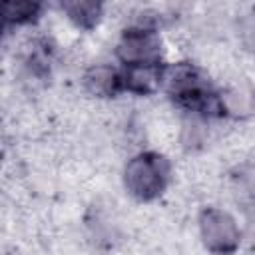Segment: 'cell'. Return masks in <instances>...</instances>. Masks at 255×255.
<instances>
[{"label":"cell","mask_w":255,"mask_h":255,"mask_svg":"<svg viewBox=\"0 0 255 255\" xmlns=\"http://www.w3.org/2000/svg\"><path fill=\"white\" fill-rule=\"evenodd\" d=\"M165 64L157 66H133V68H124V90L137 94V96H149L159 90V86L165 80Z\"/></svg>","instance_id":"5"},{"label":"cell","mask_w":255,"mask_h":255,"mask_svg":"<svg viewBox=\"0 0 255 255\" xmlns=\"http://www.w3.org/2000/svg\"><path fill=\"white\" fill-rule=\"evenodd\" d=\"M84 88L96 98H116L124 92V76L112 66L98 64L84 74Z\"/></svg>","instance_id":"6"},{"label":"cell","mask_w":255,"mask_h":255,"mask_svg":"<svg viewBox=\"0 0 255 255\" xmlns=\"http://www.w3.org/2000/svg\"><path fill=\"white\" fill-rule=\"evenodd\" d=\"M165 92L169 100L183 112L201 118L227 116L223 94L213 90L207 76L189 62H177L165 70Z\"/></svg>","instance_id":"1"},{"label":"cell","mask_w":255,"mask_h":255,"mask_svg":"<svg viewBox=\"0 0 255 255\" xmlns=\"http://www.w3.org/2000/svg\"><path fill=\"white\" fill-rule=\"evenodd\" d=\"M50 62H52V48L48 46V42L34 46L26 56V68L36 78H44L50 74Z\"/></svg>","instance_id":"10"},{"label":"cell","mask_w":255,"mask_h":255,"mask_svg":"<svg viewBox=\"0 0 255 255\" xmlns=\"http://www.w3.org/2000/svg\"><path fill=\"white\" fill-rule=\"evenodd\" d=\"M60 8L66 12V16L72 20L74 26L80 30H92L102 20L104 6L94 0H66L60 4Z\"/></svg>","instance_id":"7"},{"label":"cell","mask_w":255,"mask_h":255,"mask_svg":"<svg viewBox=\"0 0 255 255\" xmlns=\"http://www.w3.org/2000/svg\"><path fill=\"white\" fill-rule=\"evenodd\" d=\"M169 173L171 165L165 155L157 151H141L128 161L124 169V185L135 199L151 201L165 191Z\"/></svg>","instance_id":"2"},{"label":"cell","mask_w":255,"mask_h":255,"mask_svg":"<svg viewBox=\"0 0 255 255\" xmlns=\"http://www.w3.org/2000/svg\"><path fill=\"white\" fill-rule=\"evenodd\" d=\"M116 54L124 68L133 66H157L163 64L161 58V42L151 24L139 22L124 30Z\"/></svg>","instance_id":"3"},{"label":"cell","mask_w":255,"mask_h":255,"mask_svg":"<svg viewBox=\"0 0 255 255\" xmlns=\"http://www.w3.org/2000/svg\"><path fill=\"white\" fill-rule=\"evenodd\" d=\"M199 233L205 249L213 255H231L239 249L241 231L227 211L205 207L199 213Z\"/></svg>","instance_id":"4"},{"label":"cell","mask_w":255,"mask_h":255,"mask_svg":"<svg viewBox=\"0 0 255 255\" xmlns=\"http://www.w3.org/2000/svg\"><path fill=\"white\" fill-rule=\"evenodd\" d=\"M42 4L38 2H6L4 4V24L10 26H24L32 24L40 18Z\"/></svg>","instance_id":"8"},{"label":"cell","mask_w":255,"mask_h":255,"mask_svg":"<svg viewBox=\"0 0 255 255\" xmlns=\"http://www.w3.org/2000/svg\"><path fill=\"white\" fill-rule=\"evenodd\" d=\"M235 181H237L239 201L245 205V211L255 221V163L245 165L239 171V175H235Z\"/></svg>","instance_id":"9"}]
</instances>
